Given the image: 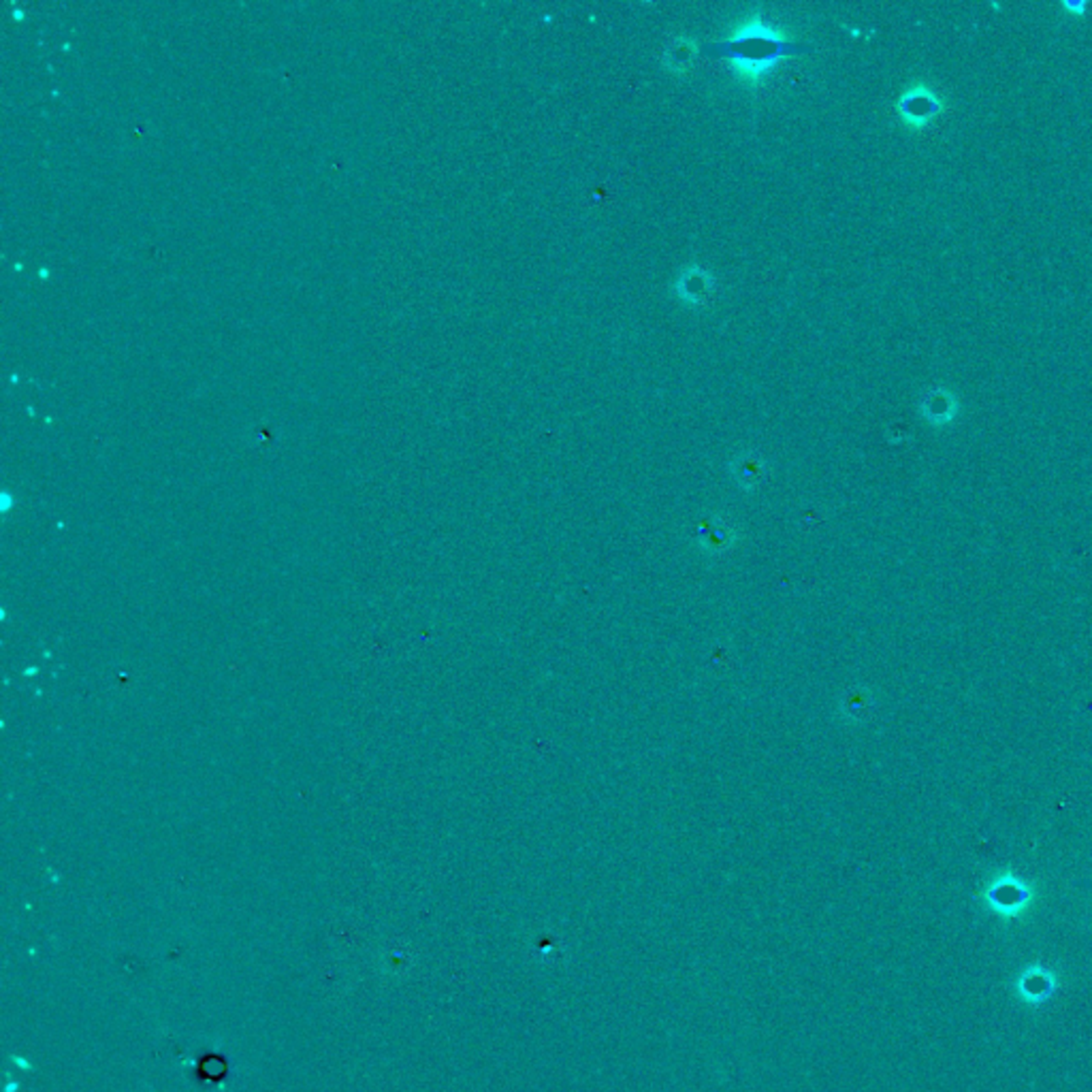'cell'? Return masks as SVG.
<instances>
[{"label": "cell", "mask_w": 1092, "mask_h": 1092, "mask_svg": "<svg viewBox=\"0 0 1092 1092\" xmlns=\"http://www.w3.org/2000/svg\"><path fill=\"white\" fill-rule=\"evenodd\" d=\"M984 899L988 903V907L992 911H997L998 915L1005 917H1013L1020 915L1022 911L1026 909V905L1030 903V890L1026 886L1024 881H1020L1018 877L1013 875H1001L986 888Z\"/></svg>", "instance_id": "cell-2"}, {"label": "cell", "mask_w": 1092, "mask_h": 1092, "mask_svg": "<svg viewBox=\"0 0 1092 1092\" xmlns=\"http://www.w3.org/2000/svg\"><path fill=\"white\" fill-rule=\"evenodd\" d=\"M1075 886H1078V888H1084V890H1092V879L1078 881V883H1075Z\"/></svg>", "instance_id": "cell-8"}, {"label": "cell", "mask_w": 1092, "mask_h": 1092, "mask_svg": "<svg viewBox=\"0 0 1092 1092\" xmlns=\"http://www.w3.org/2000/svg\"><path fill=\"white\" fill-rule=\"evenodd\" d=\"M899 107H900V113H903V117L909 122V124L921 126V124H926V122L931 120V117L935 116L937 111H939L941 105H939V101L935 99V95H932L931 90L917 86V88H913V90H909L907 95H905L903 99H900Z\"/></svg>", "instance_id": "cell-4"}, {"label": "cell", "mask_w": 1092, "mask_h": 1092, "mask_svg": "<svg viewBox=\"0 0 1092 1092\" xmlns=\"http://www.w3.org/2000/svg\"><path fill=\"white\" fill-rule=\"evenodd\" d=\"M717 50L721 56L732 58L736 71L755 84L774 67L779 58L796 54L798 47L794 43H787L781 32H774L766 24L753 19Z\"/></svg>", "instance_id": "cell-1"}, {"label": "cell", "mask_w": 1092, "mask_h": 1092, "mask_svg": "<svg viewBox=\"0 0 1092 1092\" xmlns=\"http://www.w3.org/2000/svg\"><path fill=\"white\" fill-rule=\"evenodd\" d=\"M1018 994H1020L1022 1001L1030 1002V1005H1041L1046 1002L1047 998L1052 997L1054 990H1057V980L1050 971L1041 967H1030L1018 977L1016 984Z\"/></svg>", "instance_id": "cell-3"}, {"label": "cell", "mask_w": 1092, "mask_h": 1092, "mask_svg": "<svg viewBox=\"0 0 1092 1092\" xmlns=\"http://www.w3.org/2000/svg\"><path fill=\"white\" fill-rule=\"evenodd\" d=\"M710 291V278L706 271H700L693 267L692 271L683 274L676 282V292H679L681 297L685 299L687 303H700L702 299L706 297V292Z\"/></svg>", "instance_id": "cell-6"}, {"label": "cell", "mask_w": 1092, "mask_h": 1092, "mask_svg": "<svg viewBox=\"0 0 1092 1092\" xmlns=\"http://www.w3.org/2000/svg\"><path fill=\"white\" fill-rule=\"evenodd\" d=\"M696 540L704 553L720 555L732 546L734 540H736V534H734L732 527H730L728 523L721 521V519H706V521L700 525V530H698Z\"/></svg>", "instance_id": "cell-5"}, {"label": "cell", "mask_w": 1092, "mask_h": 1092, "mask_svg": "<svg viewBox=\"0 0 1092 1092\" xmlns=\"http://www.w3.org/2000/svg\"><path fill=\"white\" fill-rule=\"evenodd\" d=\"M732 474L742 489H755L764 476V464L753 454H745L732 464Z\"/></svg>", "instance_id": "cell-7"}]
</instances>
